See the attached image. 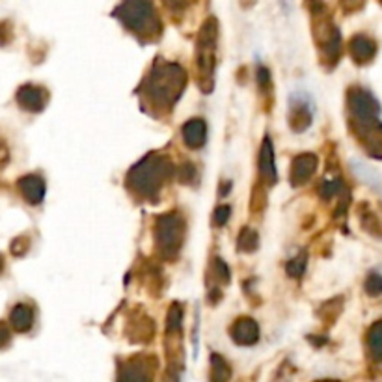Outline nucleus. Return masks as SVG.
Wrapping results in <instances>:
<instances>
[{"instance_id": "obj_1", "label": "nucleus", "mask_w": 382, "mask_h": 382, "mask_svg": "<svg viewBox=\"0 0 382 382\" xmlns=\"http://www.w3.org/2000/svg\"><path fill=\"white\" fill-rule=\"evenodd\" d=\"M186 75L177 64L168 62H158L149 73L148 81L144 84L146 88V97L153 107L161 110L170 109L172 104L179 99L183 88H185Z\"/></svg>"}, {"instance_id": "obj_2", "label": "nucleus", "mask_w": 382, "mask_h": 382, "mask_svg": "<svg viewBox=\"0 0 382 382\" xmlns=\"http://www.w3.org/2000/svg\"><path fill=\"white\" fill-rule=\"evenodd\" d=\"M172 172V164L166 157L151 153L144 157L137 166H132L127 177V185L132 192L142 198H155L161 186Z\"/></svg>"}, {"instance_id": "obj_3", "label": "nucleus", "mask_w": 382, "mask_h": 382, "mask_svg": "<svg viewBox=\"0 0 382 382\" xmlns=\"http://www.w3.org/2000/svg\"><path fill=\"white\" fill-rule=\"evenodd\" d=\"M114 17L140 38L153 39L161 32L153 0H123L114 11Z\"/></svg>"}, {"instance_id": "obj_4", "label": "nucleus", "mask_w": 382, "mask_h": 382, "mask_svg": "<svg viewBox=\"0 0 382 382\" xmlns=\"http://www.w3.org/2000/svg\"><path fill=\"white\" fill-rule=\"evenodd\" d=\"M183 237H185V220L181 219V214L170 213L157 220L155 239L158 252L164 257H174L179 252Z\"/></svg>"}, {"instance_id": "obj_5", "label": "nucleus", "mask_w": 382, "mask_h": 382, "mask_svg": "<svg viewBox=\"0 0 382 382\" xmlns=\"http://www.w3.org/2000/svg\"><path fill=\"white\" fill-rule=\"evenodd\" d=\"M217 22L211 19L203 25L200 32V41H198V67L200 73L205 76V81L211 82L214 67V47H217Z\"/></svg>"}, {"instance_id": "obj_6", "label": "nucleus", "mask_w": 382, "mask_h": 382, "mask_svg": "<svg viewBox=\"0 0 382 382\" xmlns=\"http://www.w3.org/2000/svg\"><path fill=\"white\" fill-rule=\"evenodd\" d=\"M17 104L21 107L22 110L27 112H32V114H38L47 107L49 103V92L41 86H36V84H22L15 93Z\"/></svg>"}, {"instance_id": "obj_7", "label": "nucleus", "mask_w": 382, "mask_h": 382, "mask_svg": "<svg viewBox=\"0 0 382 382\" xmlns=\"http://www.w3.org/2000/svg\"><path fill=\"white\" fill-rule=\"evenodd\" d=\"M17 189L30 205H39L45 198V179L38 174H27L17 179Z\"/></svg>"}, {"instance_id": "obj_8", "label": "nucleus", "mask_w": 382, "mask_h": 382, "mask_svg": "<svg viewBox=\"0 0 382 382\" xmlns=\"http://www.w3.org/2000/svg\"><path fill=\"white\" fill-rule=\"evenodd\" d=\"M311 120H313V114H311V104L310 101H308V97L302 95V93H296V97L293 95V97H291L289 114L291 127L299 132L306 131V129L311 125Z\"/></svg>"}, {"instance_id": "obj_9", "label": "nucleus", "mask_w": 382, "mask_h": 382, "mask_svg": "<svg viewBox=\"0 0 382 382\" xmlns=\"http://www.w3.org/2000/svg\"><path fill=\"white\" fill-rule=\"evenodd\" d=\"M231 338L239 345H254L259 339V327L254 319L243 317L231 327Z\"/></svg>"}, {"instance_id": "obj_10", "label": "nucleus", "mask_w": 382, "mask_h": 382, "mask_svg": "<svg viewBox=\"0 0 382 382\" xmlns=\"http://www.w3.org/2000/svg\"><path fill=\"white\" fill-rule=\"evenodd\" d=\"M317 168V157L311 153H304L295 158L293 168H291V183L293 185H304L310 179Z\"/></svg>"}, {"instance_id": "obj_11", "label": "nucleus", "mask_w": 382, "mask_h": 382, "mask_svg": "<svg viewBox=\"0 0 382 382\" xmlns=\"http://www.w3.org/2000/svg\"><path fill=\"white\" fill-rule=\"evenodd\" d=\"M259 174H261L263 181L273 185L278 179V172H276V163H274V149L271 138L263 140L261 155H259Z\"/></svg>"}, {"instance_id": "obj_12", "label": "nucleus", "mask_w": 382, "mask_h": 382, "mask_svg": "<svg viewBox=\"0 0 382 382\" xmlns=\"http://www.w3.org/2000/svg\"><path fill=\"white\" fill-rule=\"evenodd\" d=\"M10 325L11 328L19 334L28 332L34 327V308L30 304L19 302L11 308L10 311Z\"/></svg>"}, {"instance_id": "obj_13", "label": "nucleus", "mask_w": 382, "mask_h": 382, "mask_svg": "<svg viewBox=\"0 0 382 382\" xmlns=\"http://www.w3.org/2000/svg\"><path fill=\"white\" fill-rule=\"evenodd\" d=\"M183 138H185V142L191 148H202L203 144H205V138H207V125H205V121L196 118V120H191L189 123H185V127H183Z\"/></svg>"}, {"instance_id": "obj_14", "label": "nucleus", "mask_w": 382, "mask_h": 382, "mask_svg": "<svg viewBox=\"0 0 382 382\" xmlns=\"http://www.w3.org/2000/svg\"><path fill=\"white\" fill-rule=\"evenodd\" d=\"M350 50L358 62H366L373 56V43L366 38H355V41L350 43Z\"/></svg>"}, {"instance_id": "obj_15", "label": "nucleus", "mask_w": 382, "mask_h": 382, "mask_svg": "<svg viewBox=\"0 0 382 382\" xmlns=\"http://www.w3.org/2000/svg\"><path fill=\"white\" fill-rule=\"evenodd\" d=\"M237 245H239L240 250L245 252H254L259 245V239H257L256 231H252V229H243L239 235V240H237Z\"/></svg>"}, {"instance_id": "obj_16", "label": "nucleus", "mask_w": 382, "mask_h": 382, "mask_svg": "<svg viewBox=\"0 0 382 382\" xmlns=\"http://www.w3.org/2000/svg\"><path fill=\"white\" fill-rule=\"evenodd\" d=\"M211 366H213V373H211L213 381H228L231 373H229L228 364H226L220 356L217 355L211 356Z\"/></svg>"}, {"instance_id": "obj_17", "label": "nucleus", "mask_w": 382, "mask_h": 382, "mask_svg": "<svg viewBox=\"0 0 382 382\" xmlns=\"http://www.w3.org/2000/svg\"><path fill=\"white\" fill-rule=\"evenodd\" d=\"M181 321H183V310H181V306L174 304L168 313V325H166V332L168 334L170 332H179Z\"/></svg>"}, {"instance_id": "obj_18", "label": "nucleus", "mask_w": 382, "mask_h": 382, "mask_svg": "<svg viewBox=\"0 0 382 382\" xmlns=\"http://www.w3.org/2000/svg\"><path fill=\"white\" fill-rule=\"evenodd\" d=\"M369 347H371L373 355L382 358V322L373 328L371 334H369Z\"/></svg>"}, {"instance_id": "obj_19", "label": "nucleus", "mask_w": 382, "mask_h": 382, "mask_svg": "<svg viewBox=\"0 0 382 382\" xmlns=\"http://www.w3.org/2000/svg\"><path fill=\"white\" fill-rule=\"evenodd\" d=\"M28 248H30V240H28L27 235H22V237H17V239L11 240V245H10V252L15 257L25 256V254L28 252Z\"/></svg>"}, {"instance_id": "obj_20", "label": "nucleus", "mask_w": 382, "mask_h": 382, "mask_svg": "<svg viewBox=\"0 0 382 382\" xmlns=\"http://www.w3.org/2000/svg\"><path fill=\"white\" fill-rule=\"evenodd\" d=\"M304 268H306V254H302V256L295 257V259H291V261L287 263V274H289V276H293V278H299V276H302Z\"/></svg>"}, {"instance_id": "obj_21", "label": "nucleus", "mask_w": 382, "mask_h": 382, "mask_svg": "<svg viewBox=\"0 0 382 382\" xmlns=\"http://www.w3.org/2000/svg\"><path fill=\"white\" fill-rule=\"evenodd\" d=\"M13 38V28L10 21H0V47H6Z\"/></svg>"}, {"instance_id": "obj_22", "label": "nucleus", "mask_w": 382, "mask_h": 382, "mask_svg": "<svg viewBox=\"0 0 382 382\" xmlns=\"http://www.w3.org/2000/svg\"><path fill=\"white\" fill-rule=\"evenodd\" d=\"M229 214H231V207L229 205H220L217 211H214V224L224 226L228 222Z\"/></svg>"}, {"instance_id": "obj_23", "label": "nucleus", "mask_w": 382, "mask_h": 382, "mask_svg": "<svg viewBox=\"0 0 382 382\" xmlns=\"http://www.w3.org/2000/svg\"><path fill=\"white\" fill-rule=\"evenodd\" d=\"M11 343V334L10 328L6 327V322L0 321V350L6 349Z\"/></svg>"}, {"instance_id": "obj_24", "label": "nucleus", "mask_w": 382, "mask_h": 382, "mask_svg": "<svg viewBox=\"0 0 382 382\" xmlns=\"http://www.w3.org/2000/svg\"><path fill=\"white\" fill-rule=\"evenodd\" d=\"M366 287L371 295H378V293L382 291V280L378 278V276H369Z\"/></svg>"}, {"instance_id": "obj_25", "label": "nucleus", "mask_w": 382, "mask_h": 382, "mask_svg": "<svg viewBox=\"0 0 382 382\" xmlns=\"http://www.w3.org/2000/svg\"><path fill=\"white\" fill-rule=\"evenodd\" d=\"M192 175H194V166H191V164H183L177 168V177L181 181H189Z\"/></svg>"}, {"instance_id": "obj_26", "label": "nucleus", "mask_w": 382, "mask_h": 382, "mask_svg": "<svg viewBox=\"0 0 382 382\" xmlns=\"http://www.w3.org/2000/svg\"><path fill=\"white\" fill-rule=\"evenodd\" d=\"M189 2H191V0H164V4L168 6L170 10H174V11L183 10V8H185Z\"/></svg>"}, {"instance_id": "obj_27", "label": "nucleus", "mask_w": 382, "mask_h": 382, "mask_svg": "<svg viewBox=\"0 0 382 382\" xmlns=\"http://www.w3.org/2000/svg\"><path fill=\"white\" fill-rule=\"evenodd\" d=\"M10 161V151H8V146L4 144V140H0V166H4Z\"/></svg>"}, {"instance_id": "obj_28", "label": "nucleus", "mask_w": 382, "mask_h": 382, "mask_svg": "<svg viewBox=\"0 0 382 382\" xmlns=\"http://www.w3.org/2000/svg\"><path fill=\"white\" fill-rule=\"evenodd\" d=\"M2 271H4V259L0 256V274H2Z\"/></svg>"}]
</instances>
